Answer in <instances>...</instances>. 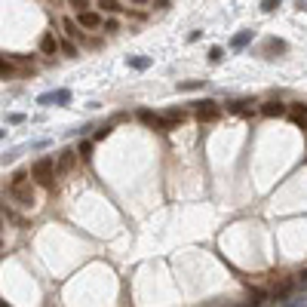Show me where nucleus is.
Returning <instances> with one entry per match:
<instances>
[{
  "label": "nucleus",
  "mask_w": 307,
  "mask_h": 307,
  "mask_svg": "<svg viewBox=\"0 0 307 307\" xmlns=\"http://www.w3.org/2000/svg\"><path fill=\"white\" fill-rule=\"evenodd\" d=\"M31 175H34V182H37L40 188L52 191V188H56V160H52V157H40L37 163H34Z\"/></svg>",
  "instance_id": "1"
},
{
  "label": "nucleus",
  "mask_w": 307,
  "mask_h": 307,
  "mask_svg": "<svg viewBox=\"0 0 307 307\" xmlns=\"http://www.w3.org/2000/svg\"><path fill=\"white\" fill-rule=\"evenodd\" d=\"M9 191H12L15 200H19V206H25V209H31L34 203H37V197H34V188L28 185V178H12Z\"/></svg>",
  "instance_id": "2"
},
{
  "label": "nucleus",
  "mask_w": 307,
  "mask_h": 307,
  "mask_svg": "<svg viewBox=\"0 0 307 307\" xmlns=\"http://www.w3.org/2000/svg\"><path fill=\"white\" fill-rule=\"evenodd\" d=\"M218 117H221V104L218 102H212V99L197 102V120L200 123H215Z\"/></svg>",
  "instance_id": "3"
},
{
  "label": "nucleus",
  "mask_w": 307,
  "mask_h": 307,
  "mask_svg": "<svg viewBox=\"0 0 307 307\" xmlns=\"http://www.w3.org/2000/svg\"><path fill=\"white\" fill-rule=\"evenodd\" d=\"M74 163H77V151H71V148L59 151V157H56V178H65L71 169H74Z\"/></svg>",
  "instance_id": "4"
},
{
  "label": "nucleus",
  "mask_w": 307,
  "mask_h": 307,
  "mask_svg": "<svg viewBox=\"0 0 307 307\" xmlns=\"http://www.w3.org/2000/svg\"><path fill=\"white\" fill-rule=\"evenodd\" d=\"M77 25H80V28H89V31L102 28V15L93 12V9H80V12H77Z\"/></svg>",
  "instance_id": "5"
},
{
  "label": "nucleus",
  "mask_w": 307,
  "mask_h": 307,
  "mask_svg": "<svg viewBox=\"0 0 307 307\" xmlns=\"http://www.w3.org/2000/svg\"><path fill=\"white\" fill-rule=\"evenodd\" d=\"M295 286H298L295 280H283V283H277L274 292H270V301H289V295H292Z\"/></svg>",
  "instance_id": "6"
},
{
  "label": "nucleus",
  "mask_w": 307,
  "mask_h": 307,
  "mask_svg": "<svg viewBox=\"0 0 307 307\" xmlns=\"http://www.w3.org/2000/svg\"><path fill=\"white\" fill-rule=\"evenodd\" d=\"M71 102V93L68 89H56V93H43L37 99V104H68Z\"/></svg>",
  "instance_id": "7"
},
{
  "label": "nucleus",
  "mask_w": 307,
  "mask_h": 307,
  "mask_svg": "<svg viewBox=\"0 0 307 307\" xmlns=\"http://www.w3.org/2000/svg\"><path fill=\"white\" fill-rule=\"evenodd\" d=\"M261 114H264V117H286L289 107H286L283 102H277V99H270V102L261 104Z\"/></svg>",
  "instance_id": "8"
},
{
  "label": "nucleus",
  "mask_w": 307,
  "mask_h": 307,
  "mask_svg": "<svg viewBox=\"0 0 307 307\" xmlns=\"http://www.w3.org/2000/svg\"><path fill=\"white\" fill-rule=\"evenodd\" d=\"M289 117H292L295 126L307 129V104H292V107H289Z\"/></svg>",
  "instance_id": "9"
},
{
  "label": "nucleus",
  "mask_w": 307,
  "mask_h": 307,
  "mask_svg": "<svg viewBox=\"0 0 307 307\" xmlns=\"http://www.w3.org/2000/svg\"><path fill=\"white\" fill-rule=\"evenodd\" d=\"M40 52H46V56H56V52H59L56 34H43V37H40Z\"/></svg>",
  "instance_id": "10"
},
{
  "label": "nucleus",
  "mask_w": 307,
  "mask_h": 307,
  "mask_svg": "<svg viewBox=\"0 0 307 307\" xmlns=\"http://www.w3.org/2000/svg\"><path fill=\"white\" fill-rule=\"evenodd\" d=\"M249 43H252V31L246 28V31H240V34H237V37H233V40H230V49H233V52H240V49H246Z\"/></svg>",
  "instance_id": "11"
},
{
  "label": "nucleus",
  "mask_w": 307,
  "mask_h": 307,
  "mask_svg": "<svg viewBox=\"0 0 307 307\" xmlns=\"http://www.w3.org/2000/svg\"><path fill=\"white\" fill-rule=\"evenodd\" d=\"M62 28H65V34H68V40H80V25H77L74 19H62Z\"/></svg>",
  "instance_id": "12"
},
{
  "label": "nucleus",
  "mask_w": 307,
  "mask_h": 307,
  "mask_svg": "<svg viewBox=\"0 0 307 307\" xmlns=\"http://www.w3.org/2000/svg\"><path fill=\"white\" fill-rule=\"evenodd\" d=\"M249 104H252V102L240 99V102H230V104H227V111H230V114H249V111H252Z\"/></svg>",
  "instance_id": "13"
},
{
  "label": "nucleus",
  "mask_w": 307,
  "mask_h": 307,
  "mask_svg": "<svg viewBox=\"0 0 307 307\" xmlns=\"http://www.w3.org/2000/svg\"><path fill=\"white\" fill-rule=\"evenodd\" d=\"M129 68H135V71H148V68H151V59H148V56H129Z\"/></svg>",
  "instance_id": "14"
},
{
  "label": "nucleus",
  "mask_w": 307,
  "mask_h": 307,
  "mask_svg": "<svg viewBox=\"0 0 307 307\" xmlns=\"http://www.w3.org/2000/svg\"><path fill=\"white\" fill-rule=\"evenodd\" d=\"M267 298H270V295L264 292V289H249V301H252V304H264Z\"/></svg>",
  "instance_id": "15"
},
{
  "label": "nucleus",
  "mask_w": 307,
  "mask_h": 307,
  "mask_svg": "<svg viewBox=\"0 0 307 307\" xmlns=\"http://www.w3.org/2000/svg\"><path fill=\"white\" fill-rule=\"evenodd\" d=\"M138 120H141L144 126H154V123H157V114L148 111V107H141V111H138Z\"/></svg>",
  "instance_id": "16"
},
{
  "label": "nucleus",
  "mask_w": 307,
  "mask_h": 307,
  "mask_svg": "<svg viewBox=\"0 0 307 307\" xmlns=\"http://www.w3.org/2000/svg\"><path fill=\"white\" fill-rule=\"evenodd\" d=\"M289 46H286V40H277V37H270L267 40V52H286Z\"/></svg>",
  "instance_id": "17"
},
{
  "label": "nucleus",
  "mask_w": 307,
  "mask_h": 307,
  "mask_svg": "<svg viewBox=\"0 0 307 307\" xmlns=\"http://www.w3.org/2000/svg\"><path fill=\"white\" fill-rule=\"evenodd\" d=\"M221 59H224V49H221V46H212V49H209V62H212V65H218Z\"/></svg>",
  "instance_id": "18"
},
{
  "label": "nucleus",
  "mask_w": 307,
  "mask_h": 307,
  "mask_svg": "<svg viewBox=\"0 0 307 307\" xmlns=\"http://www.w3.org/2000/svg\"><path fill=\"white\" fill-rule=\"evenodd\" d=\"M99 6H102L104 12H117V9H120V3H117V0H99Z\"/></svg>",
  "instance_id": "19"
},
{
  "label": "nucleus",
  "mask_w": 307,
  "mask_h": 307,
  "mask_svg": "<svg viewBox=\"0 0 307 307\" xmlns=\"http://www.w3.org/2000/svg\"><path fill=\"white\" fill-rule=\"evenodd\" d=\"M280 3H283V0H261V9L264 12H274V9H280Z\"/></svg>",
  "instance_id": "20"
},
{
  "label": "nucleus",
  "mask_w": 307,
  "mask_h": 307,
  "mask_svg": "<svg viewBox=\"0 0 307 307\" xmlns=\"http://www.w3.org/2000/svg\"><path fill=\"white\" fill-rule=\"evenodd\" d=\"M12 74V65H9V59H3L0 56V77H9Z\"/></svg>",
  "instance_id": "21"
},
{
  "label": "nucleus",
  "mask_w": 307,
  "mask_h": 307,
  "mask_svg": "<svg viewBox=\"0 0 307 307\" xmlns=\"http://www.w3.org/2000/svg\"><path fill=\"white\" fill-rule=\"evenodd\" d=\"M59 49L65 52V56H77V46L71 43V40H65V43H59Z\"/></svg>",
  "instance_id": "22"
},
{
  "label": "nucleus",
  "mask_w": 307,
  "mask_h": 307,
  "mask_svg": "<svg viewBox=\"0 0 307 307\" xmlns=\"http://www.w3.org/2000/svg\"><path fill=\"white\" fill-rule=\"evenodd\" d=\"M89 151H93V144H89V141H80V148H77V154H80L83 160L89 157Z\"/></svg>",
  "instance_id": "23"
},
{
  "label": "nucleus",
  "mask_w": 307,
  "mask_h": 307,
  "mask_svg": "<svg viewBox=\"0 0 307 307\" xmlns=\"http://www.w3.org/2000/svg\"><path fill=\"white\" fill-rule=\"evenodd\" d=\"M203 80H188V83H178V89H200Z\"/></svg>",
  "instance_id": "24"
},
{
  "label": "nucleus",
  "mask_w": 307,
  "mask_h": 307,
  "mask_svg": "<svg viewBox=\"0 0 307 307\" xmlns=\"http://www.w3.org/2000/svg\"><path fill=\"white\" fill-rule=\"evenodd\" d=\"M71 6H74L77 12H80V9H89V0H71Z\"/></svg>",
  "instance_id": "25"
},
{
  "label": "nucleus",
  "mask_w": 307,
  "mask_h": 307,
  "mask_svg": "<svg viewBox=\"0 0 307 307\" xmlns=\"http://www.w3.org/2000/svg\"><path fill=\"white\" fill-rule=\"evenodd\" d=\"M107 135H111V126H107V123H104V126H102V129H99V132H96V138H99V141H102V138H107Z\"/></svg>",
  "instance_id": "26"
},
{
  "label": "nucleus",
  "mask_w": 307,
  "mask_h": 307,
  "mask_svg": "<svg viewBox=\"0 0 307 307\" xmlns=\"http://www.w3.org/2000/svg\"><path fill=\"white\" fill-rule=\"evenodd\" d=\"M166 114H169L175 123H182V120H185V111H166Z\"/></svg>",
  "instance_id": "27"
},
{
  "label": "nucleus",
  "mask_w": 307,
  "mask_h": 307,
  "mask_svg": "<svg viewBox=\"0 0 307 307\" xmlns=\"http://www.w3.org/2000/svg\"><path fill=\"white\" fill-rule=\"evenodd\" d=\"M298 9H307V0H298Z\"/></svg>",
  "instance_id": "28"
},
{
  "label": "nucleus",
  "mask_w": 307,
  "mask_h": 307,
  "mask_svg": "<svg viewBox=\"0 0 307 307\" xmlns=\"http://www.w3.org/2000/svg\"><path fill=\"white\" fill-rule=\"evenodd\" d=\"M0 230H3V215H0Z\"/></svg>",
  "instance_id": "29"
},
{
  "label": "nucleus",
  "mask_w": 307,
  "mask_h": 307,
  "mask_svg": "<svg viewBox=\"0 0 307 307\" xmlns=\"http://www.w3.org/2000/svg\"><path fill=\"white\" fill-rule=\"evenodd\" d=\"M0 138H3V129H0Z\"/></svg>",
  "instance_id": "30"
},
{
  "label": "nucleus",
  "mask_w": 307,
  "mask_h": 307,
  "mask_svg": "<svg viewBox=\"0 0 307 307\" xmlns=\"http://www.w3.org/2000/svg\"><path fill=\"white\" fill-rule=\"evenodd\" d=\"M135 3H144V0H135Z\"/></svg>",
  "instance_id": "31"
}]
</instances>
